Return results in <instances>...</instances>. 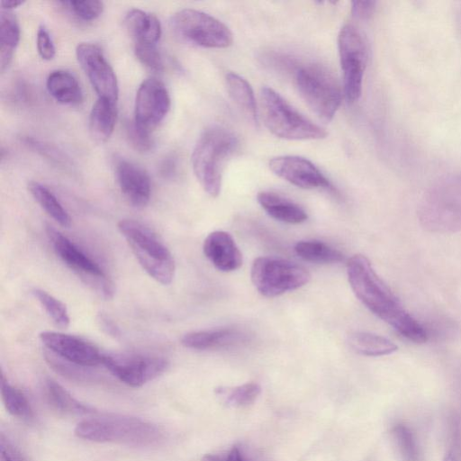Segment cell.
<instances>
[{"instance_id": "obj_1", "label": "cell", "mask_w": 461, "mask_h": 461, "mask_svg": "<svg viewBox=\"0 0 461 461\" xmlns=\"http://www.w3.org/2000/svg\"><path fill=\"white\" fill-rule=\"evenodd\" d=\"M347 275L353 293L370 312L408 340L427 341L426 330L402 307L366 257L356 254L348 259Z\"/></svg>"}, {"instance_id": "obj_2", "label": "cell", "mask_w": 461, "mask_h": 461, "mask_svg": "<svg viewBox=\"0 0 461 461\" xmlns=\"http://www.w3.org/2000/svg\"><path fill=\"white\" fill-rule=\"evenodd\" d=\"M75 435L85 440L132 447L154 446L163 438L162 431L155 424L123 414L86 419L76 426Z\"/></svg>"}, {"instance_id": "obj_3", "label": "cell", "mask_w": 461, "mask_h": 461, "mask_svg": "<svg viewBox=\"0 0 461 461\" xmlns=\"http://www.w3.org/2000/svg\"><path fill=\"white\" fill-rule=\"evenodd\" d=\"M239 140L223 126L206 129L197 140L191 157L194 174L210 196L217 197L221 189L226 161L234 154Z\"/></svg>"}, {"instance_id": "obj_4", "label": "cell", "mask_w": 461, "mask_h": 461, "mask_svg": "<svg viewBox=\"0 0 461 461\" xmlns=\"http://www.w3.org/2000/svg\"><path fill=\"white\" fill-rule=\"evenodd\" d=\"M118 230L145 272L159 284H170L176 271L175 260L158 235L131 219L121 220Z\"/></svg>"}, {"instance_id": "obj_5", "label": "cell", "mask_w": 461, "mask_h": 461, "mask_svg": "<svg viewBox=\"0 0 461 461\" xmlns=\"http://www.w3.org/2000/svg\"><path fill=\"white\" fill-rule=\"evenodd\" d=\"M420 225L428 231L461 230V175L447 177L431 187L418 209Z\"/></svg>"}, {"instance_id": "obj_6", "label": "cell", "mask_w": 461, "mask_h": 461, "mask_svg": "<svg viewBox=\"0 0 461 461\" xmlns=\"http://www.w3.org/2000/svg\"><path fill=\"white\" fill-rule=\"evenodd\" d=\"M259 110L265 126L278 138L307 140L327 136L323 128L304 117L271 87L261 88Z\"/></svg>"}, {"instance_id": "obj_7", "label": "cell", "mask_w": 461, "mask_h": 461, "mask_svg": "<svg viewBox=\"0 0 461 461\" xmlns=\"http://www.w3.org/2000/svg\"><path fill=\"white\" fill-rule=\"evenodd\" d=\"M295 84L309 108L322 121H331L342 100V90L334 76L320 65L308 64L297 68Z\"/></svg>"}, {"instance_id": "obj_8", "label": "cell", "mask_w": 461, "mask_h": 461, "mask_svg": "<svg viewBox=\"0 0 461 461\" xmlns=\"http://www.w3.org/2000/svg\"><path fill=\"white\" fill-rule=\"evenodd\" d=\"M250 277L261 295L276 297L305 285L311 280V274L286 259L259 257L252 263Z\"/></svg>"}, {"instance_id": "obj_9", "label": "cell", "mask_w": 461, "mask_h": 461, "mask_svg": "<svg viewBox=\"0 0 461 461\" xmlns=\"http://www.w3.org/2000/svg\"><path fill=\"white\" fill-rule=\"evenodd\" d=\"M338 50L343 72V93L348 103L357 102L362 93L368 48L361 31L352 24L344 25L338 36Z\"/></svg>"}, {"instance_id": "obj_10", "label": "cell", "mask_w": 461, "mask_h": 461, "mask_svg": "<svg viewBox=\"0 0 461 461\" xmlns=\"http://www.w3.org/2000/svg\"><path fill=\"white\" fill-rule=\"evenodd\" d=\"M171 23L176 33L196 46L222 49L230 46L233 35L220 20L204 12L185 8L174 14Z\"/></svg>"}, {"instance_id": "obj_11", "label": "cell", "mask_w": 461, "mask_h": 461, "mask_svg": "<svg viewBox=\"0 0 461 461\" xmlns=\"http://www.w3.org/2000/svg\"><path fill=\"white\" fill-rule=\"evenodd\" d=\"M102 365L122 383L140 387L161 375L168 367L166 358L137 353H103Z\"/></svg>"}, {"instance_id": "obj_12", "label": "cell", "mask_w": 461, "mask_h": 461, "mask_svg": "<svg viewBox=\"0 0 461 461\" xmlns=\"http://www.w3.org/2000/svg\"><path fill=\"white\" fill-rule=\"evenodd\" d=\"M46 232L55 253L69 269L104 296H112V285L95 261L53 227L47 225Z\"/></svg>"}, {"instance_id": "obj_13", "label": "cell", "mask_w": 461, "mask_h": 461, "mask_svg": "<svg viewBox=\"0 0 461 461\" xmlns=\"http://www.w3.org/2000/svg\"><path fill=\"white\" fill-rule=\"evenodd\" d=\"M76 55L98 98L117 103V77L101 48L94 43L81 42L77 46Z\"/></svg>"}, {"instance_id": "obj_14", "label": "cell", "mask_w": 461, "mask_h": 461, "mask_svg": "<svg viewBox=\"0 0 461 461\" xmlns=\"http://www.w3.org/2000/svg\"><path fill=\"white\" fill-rule=\"evenodd\" d=\"M170 104V95L164 83L155 77L147 78L136 94L134 122L150 132L166 117Z\"/></svg>"}, {"instance_id": "obj_15", "label": "cell", "mask_w": 461, "mask_h": 461, "mask_svg": "<svg viewBox=\"0 0 461 461\" xmlns=\"http://www.w3.org/2000/svg\"><path fill=\"white\" fill-rule=\"evenodd\" d=\"M39 338L56 357L78 366L93 367L102 364L103 353L91 342L70 334L42 331Z\"/></svg>"}, {"instance_id": "obj_16", "label": "cell", "mask_w": 461, "mask_h": 461, "mask_svg": "<svg viewBox=\"0 0 461 461\" xmlns=\"http://www.w3.org/2000/svg\"><path fill=\"white\" fill-rule=\"evenodd\" d=\"M270 170L286 182L303 188H328L330 181L309 159L299 156H278L269 161Z\"/></svg>"}, {"instance_id": "obj_17", "label": "cell", "mask_w": 461, "mask_h": 461, "mask_svg": "<svg viewBox=\"0 0 461 461\" xmlns=\"http://www.w3.org/2000/svg\"><path fill=\"white\" fill-rule=\"evenodd\" d=\"M115 175L122 194L131 206L143 208L149 203L151 182L141 167L122 158L116 162Z\"/></svg>"}, {"instance_id": "obj_18", "label": "cell", "mask_w": 461, "mask_h": 461, "mask_svg": "<svg viewBox=\"0 0 461 461\" xmlns=\"http://www.w3.org/2000/svg\"><path fill=\"white\" fill-rule=\"evenodd\" d=\"M203 251L212 265L221 272L237 270L243 263L242 253L235 240L223 230L208 234L203 241Z\"/></svg>"}, {"instance_id": "obj_19", "label": "cell", "mask_w": 461, "mask_h": 461, "mask_svg": "<svg viewBox=\"0 0 461 461\" xmlns=\"http://www.w3.org/2000/svg\"><path fill=\"white\" fill-rule=\"evenodd\" d=\"M124 25L135 44L156 45L161 36V25L152 14L131 9L124 17Z\"/></svg>"}, {"instance_id": "obj_20", "label": "cell", "mask_w": 461, "mask_h": 461, "mask_svg": "<svg viewBox=\"0 0 461 461\" xmlns=\"http://www.w3.org/2000/svg\"><path fill=\"white\" fill-rule=\"evenodd\" d=\"M241 333L231 328L191 331L181 338V344L195 350L221 348L239 343Z\"/></svg>"}, {"instance_id": "obj_21", "label": "cell", "mask_w": 461, "mask_h": 461, "mask_svg": "<svg viewBox=\"0 0 461 461\" xmlns=\"http://www.w3.org/2000/svg\"><path fill=\"white\" fill-rule=\"evenodd\" d=\"M257 200L264 211L273 219L298 224L307 220L306 212L293 201L273 192H260Z\"/></svg>"}, {"instance_id": "obj_22", "label": "cell", "mask_w": 461, "mask_h": 461, "mask_svg": "<svg viewBox=\"0 0 461 461\" xmlns=\"http://www.w3.org/2000/svg\"><path fill=\"white\" fill-rule=\"evenodd\" d=\"M117 117L116 103L98 98L94 104L88 120L91 138L97 143H104L111 137Z\"/></svg>"}, {"instance_id": "obj_23", "label": "cell", "mask_w": 461, "mask_h": 461, "mask_svg": "<svg viewBox=\"0 0 461 461\" xmlns=\"http://www.w3.org/2000/svg\"><path fill=\"white\" fill-rule=\"evenodd\" d=\"M46 86L50 95L60 104L75 105L83 101V92L77 79L67 70L51 71Z\"/></svg>"}, {"instance_id": "obj_24", "label": "cell", "mask_w": 461, "mask_h": 461, "mask_svg": "<svg viewBox=\"0 0 461 461\" xmlns=\"http://www.w3.org/2000/svg\"><path fill=\"white\" fill-rule=\"evenodd\" d=\"M226 85L230 98L258 126V109L250 84L243 77L229 72L226 75Z\"/></svg>"}, {"instance_id": "obj_25", "label": "cell", "mask_w": 461, "mask_h": 461, "mask_svg": "<svg viewBox=\"0 0 461 461\" xmlns=\"http://www.w3.org/2000/svg\"><path fill=\"white\" fill-rule=\"evenodd\" d=\"M348 342L355 352L367 357L386 356L398 349L397 345L387 338L366 331L351 333Z\"/></svg>"}, {"instance_id": "obj_26", "label": "cell", "mask_w": 461, "mask_h": 461, "mask_svg": "<svg viewBox=\"0 0 461 461\" xmlns=\"http://www.w3.org/2000/svg\"><path fill=\"white\" fill-rule=\"evenodd\" d=\"M20 41V27L12 11L0 12V68L4 72L12 61Z\"/></svg>"}, {"instance_id": "obj_27", "label": "cell", "mask_w": 461, "mask_h": 461, "mask_svg": "<svg viewBox=\"0 0 461 461\" xmlns=\"http://www.w3.org/2000/svg\"><path fill=\"white\" fill-rule=\"evenodd\" d=\"M45 395L49 404L55 410L69 414H89L95 409L74 398L63 386L49 378L45 382Z\"/></svg>"}, {"instance_id": "obj_28", "label": "cell", "mask_w": 461, "mask_h": 461, "mask_svg": "<svg viewBox=\"0 0 461 461\" xmlns=\"http://www.w3.org/2000/svg\"><path fill=\"white\" fill-rule=\"evenodd\" d=\"M28 190L40 206L56 222L63 227L70 226L71 218L68 212L65 210L51 190L37 181H30L28 183Z\"/></svg>"}, {"instance_id": "obj_29", "label": "cell", "mask_w": 461, "mask_h": 461, "mask_svg": "<svg viewBox=\"0 0 461 461\" xmlns=\"http://www.w3.org/2000/svg\"><path fill=\"white\" fill-rule=\"evenodd\" d=\"M294 251L303 260L312 263L334 264L345 260L343 253L319 240L298 241Z\"/></svg>"}, {"instance_id": "obj_30", "label": "cell", "mask_w": 461, "mask_h": 461, "mask_svg": "<svg viewBox=\"0 0 461 461\" xmlns=\"http://www.w3.org/2000/svg\"><path fill=\"white\" fill-rule=\"evenodd\" d=\"M390 437L399 461H422L416 437L409 427L403 424L393 426Z\"/></svg>"}, {"instance_id": "obj_31", "label": "cell", "mask_w": 461, "mask_h": 461, "mask_svg": "<svg viewBox=\"0 0 461 461\" xmlns=\"http://www.w3.org/2000/svg\"><path fill=\"white\" fill-rule=\"evenodd\" d=\"M1 394L6 411L22 420H31L33 412L30 402L22 391L11 385L4 374L1 375Z\"/></svg>"}, {"instance_id": "obj_32", "label": "cell", "mask_w": 461, "mask_h": 461, "mask_svg": "<svg viewBox=\"0 0 461 461\" xmlns=\"http://www.w3.org/2000/svg\"><path fill=\"white\" fill-rule=\"evenodd\" d=\"M261 388L257 383H247L232 388H220L217 392L228 405L243 407L253 403Z\"/></svg>"}, {"instance_id": "obj_33", "label": "cell", "mask_w": 461, "mask_h": 461, "mask_svg": "<svg viewBox=\"0 0 461 461\" xmlns=\"http://www.w3.org/2000/svg\"><path fill=\"white\" fill-rule=\"evenodd\" d=\"M32 294L39 301L56 326L67 328L69 325L70 319L68 309L61 301L39 288L33 289Z\"/></svg>"}, {"instance_id": "obj_34", "label": "cell", "mask_w": 461, "mask_h": 461, "mask_svg": "<svg viewBox=\"0 0 461 461\" xmlns=\"http://www.w3.org/2000/svg\"><path fill=\"white\" fill-rule=\"evenodd\" d=\"M59 4L66 6L76 17L83 21L95 20L104 11V3L97 0H70L61 1Z\"/></svg>"}, {"instance_id": "obj_35", "label": "cell", "mask_w": 461, "mask_h": 461, "mask_svg": "<svg viewBox=\"0 0 461 461\" xmlns=\"http://www.w3.org/2000/svg\"><path fill=\"white\" fill-rule=\"evenodd\" d=\"M134 52L139 61L152 72L163 70L162 57L156 45H134Z\"/></svg>"}, {"instance_id": "obj_36", "label": "cell", "mask_w": 461, "mask_h": 461, "mask_svg": "<svg viewBox=\"0 0 461 461\" xmlns=\"http://www.w3.org/2000/svg\"><path fill=\"white\" fill-rule=\"evenodd\" d=\"M126 138L130 145L140 152L149 151L153 145L149 133L140 129L135 122H128L125 127Z\"/></svg>"}, {"instance_id": "obj_37", "label": "cell", "mask_w": 461, "mask_h": 461, "mask_svg": "<svg viewBox=\"0 0 461 461\" xmlns=\"http://www.w3.org/2000/svg\"><path fill=\"white\" fill-rule=\"evenodd\" d=\"M36 45L39 55L45 60H50L56 54V49L48 30L40 26L36 35Z\"/></svg>"}, {"instance_id": "obj_38", "label": "cell", "mask_w": 461, "mask_h": 461, "mask_svg": "<svg viewBox=\"0 0 461 461\" xmlns=\"http://www.w3.org/2000/svg\"><path fill=\"white\" fill-rule=\"evenodd\" d=\"M267 64L277 70L291 71L295 68L294 60L285 55L268 53L264 57Z\"/></svg>"}, {"instance_id": "obj_39", "label": "cell", "mask_w": 461, "mask_h": 461, "mask_svg": "<svg viewBox=\"0 0 461 461\" xmlns=\"http://www.w3.org/2000/svg\"><path fill=\"white\" fill-rule=\"evenodd\" d=\"M375 5V1H353L351 3L352 15L357 19H368L373 15Z\"/></svg>"}, {"instance_id": "obj_40", "label": "cell", "mask_w": 461, "mask_h": 461, "mask_svg": "<svg viewBox=\"0 0 461 461\" xmlns=\"http://www.w3.org/2000/svg\"><path fill=\"white\" fill-rule=\"evenodd\" d=\"M0 461H23L17 448L3 434L0 439Z\"/></svg>"}, {"instance_id": "obj_41", "label": "cell", "mask_w": 461, "mask_h": 461, "mask_svg": "<svg viewBox=\"0 0 461 461\" xmlns=\"http://www.w3.org/2000/svg\"><path fill=\"white\" fill-rule=\"evenodd\" d=\"M96 321L100 329L108 336L118 339L121 337V330L117 324L106 314L99 313Z\"/></svg>"}, {"instance_id": "obj_42", "label": "cell", "mask_w": 461, "mask_h": 461, "mask_svg": "<svg viewBox=\"0 0 461 461\" xmlns=\"http://www.w3.org/2000/svg\"><path fill=\"white\" fill-rule=\"evenodd\" d=\"M24 1L21 0H3L1 1L2 10L11 11L14 8H16L22 5Z\"/></svg>"}, {"instance_id": "obj_43", "label": "cell", "mask_w": 461, "mask_h": 461, "mask_svg": "<svg viewBox=\"0 0 461 461\" xmlns=\"http://www.w3.org/2000/svg\"><path fill=\"white\" fill-rule=\"evenodd\" d=\"M201 461H227V455L207 454L202 457Z\"/></svg>"}, {"instance_id": "obj_44", "label": "cell", "mask_w": 461, "mask_h": 461, "mask_svg": "<svg viewBox=\"0 0 461 461\" xmlns=\"http://www.w3.org/2000/svg\"><path fill=\"white\" fill-rule=\"evenodd\" d=\"M442 461H457L455 455L451 452V451H448Z\"/></svg>"}]
</instances>
